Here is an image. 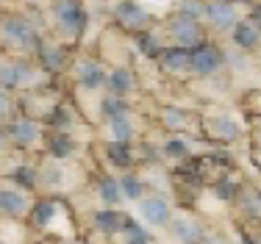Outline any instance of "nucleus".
<instances>
[{"label": "nucleus", "mask_w": 261, "mask_h": 244, "mask_svg": "<svg viewBox=\"0 0 261 244\" xmlns=\"http://www.w3.org/2000/svg\"><path fill=\"white\" fill-rule=\"evenodd\" d=\"M42 31L25 11H6L0 17V50L14 56H34Z\"/></svg>", "instance_id": "obj_1"}, {"label": "nucleus", "mask_w": 261, "mask_h": 244, "mask_svg": "<svg viewBox=\"0 0 261 244\" xmlns=\"http://www.w3.org/2000/svg\"><path fill=\"white\" fill-rule=\"evenodd\" d=\"M53 25V36H59L67 45H75L84 39L86 28H89V9L84 0H53V6L47 9Z\"/></svg>", "instance_id": "obj_2"}, {"label": "nucleus", "mask_w": 261, "mask_h": 244, "mask_svg": "<svg viewBox=\"0 0 261 244\" xmlns=\"http://www.w3.org/2000/svg\"><path fill=\"white\" fill-rule=\"evenodd\" d=\"M45 78L47 75L34 61V56H14V53L0 56V86H6V89L31 92L45 86Z\"/></svg>", "instance_id": "obj_3"}, {"label": "nucleus", "mask_w": 261, "mask_h": 244, "mask_svg": "<svg viewBox=\"0 0 261 244\" xmlns=\"http://www.w3.org/2000/svg\"><path fill=\"white\" fill-rule=\"evenodd\" d=\"M200 136L208 142V145H217V147H228V145H236L242 136L247 133V128L239 122V117L228 114V111H211V114L200 117Z\"/></svg>", "instance_id": "obj_4"}, {"label": "nucleus", "mask_w": 261, "mask_h": 244, "mask_svg": "<svg viewBox=\"0 0 261 244\" xmlns=\"http://www.w3.org/2000/svg\"><path fill=\"white\" fill-rule=\"evenodd\" d=\"M6 130H9V139H11V150L17 153H34V150L45 147V125L39 120L28 114H17L11 122H6Z\"/></svg>", "instance_id": "obj_5"}, {"label": "nucleus", "mask_w": 261, "mask_h": 244, "mask_svg": "<svg viewBox=\"0 0 261 244\" xmlns=\"http://www.w3.org/2000/svg\"><path fill=\"white\" fill-rule=\"evenodd\" d=\"M34 61L42 67L45 75H59V72L70 70V64H72L70 45L61 42L59 36L42 34L39 42H36V47H34Z\"/></svg>", "instance_id": "obj_6"}, {"label": "nucleus", "mask_w": 261, "mask_h": 244, "mask_svg": "<svg viewBox=\"0 0 261 244\" xmlns=\"http://www.w3.org/2000/svg\"><path fill=\"white\" fill-rule=\"evenodd\" d=\"M111 20L122 31V34H142V31L153 28V14L139 3V0H114L111 3Z\"/></svg>", "instance_id": "obj_7"}, {"label": "nucleus", "mask_w": 261, "mask_h": 244, "mask_svg": "<svg viewBox=\"0 0 261 244\" xmlns=\"http://www.w3.org/2000/svg\"><path fill=\"white\" fill-rule=\"evenodd\" d=\"M164 34L170 39V45H181V47H197L200 42L208 39V28L197 20H189V17L181 14H170L164 20Z\"/></svg>", "instance_id": "obj_8"}, {"label": "nucleus", "mask_w": 261, "mask_h": 244, "mask_svg": "<svg viewBox=\"0 0 261 244\" xmlns=\"http://www.w3.org/2000/svg\"><path fill=\"white\" fill-rule=\"evenodd\" d=\"M70 75L75 80L78 89L84 92H103L106 89V78H109V67L95 56H78L70 64Z\"/></svg>", "instance_id": "obj_9"}, {"label": "nucleus", "mask_w": 261, "mask_h": 244, "mask_svg": "<svg viewBox=\"0 0 261 244\" xmlns=\"http://www.w3.org/2000/svg\"><path fill=\"white\" fill-rule=\"evenodd\" d=\"M225 64H228V53L217 45V42L206 39L197 47H192V78L208 80V78H214Z\"/></svg>", "instance_id": "obj_10"}, {"label": "nucleus", "mask_w": 261, "mask_h": 244, "mask_svg": "<svg viewBox=\"0 0 261 244\" xmlns=\"http://www.w3.org/2000/svg\"><path fill=\"white\" fill-rule=\"evenodd\" d=\"M31 205H34V192L20 189L11 180L0 183V216L3 220H28Z\"/></svg>", "instance_id": "obj_11"}, {"label": "nucleus", "mask_w": 261, "mask_h": 244, "mask_svg": "<svg viewBox=\"0 0 261 244\" xmlns=\"http://www.w3.org/2000/svg\"><path fill=\"white\" fill-rule=\"evenodd\" d=\"M156 64L161 75H167V78H192V50L167 42V47L159 53Z\"/></svg>", "instance_id": "obj_12"}, {"label": "nucleus", "mask_w": 261, "mask_h": 244, "mask_svg": "<svg viewBox=\"0 0 261 244\" xmlns=\"http://www.w3.org/2000/svg\"><path fill=\"white\" fill-rule=\"evenodd\" d=\"M167 230H170V236L178 244H203V241H206V236H208L206 225L197 220L195 214H186V211H181V214H172Z\"/></svg>", "instance_id": "obj_13"}, {"label": "nucleus", "mask_w": 261, "mask_h": 244, "mask_svg": "<svg viewBox=\"0 0 261 244\" xmlns=\"http://www.w3.org/2000/svg\"><path fill=\"white\" fill-rule=\"evenodd\" d=\"M136 205H139V216L150 225V228H167L172 220V214H175V211H172V203L164 195H159V192H147Z\"/></svg>", "instance_id": "obj_14"}, {"label": "nucleus", "mask_w": 261, "mask_h": 244, "mask_svg": "<svg viewBox=\"0 0 261 244\" xmlns=\"http://www.w3.org/2000/svg\"><path fill=\"white\" fill-rule=\"evenodd\" d=\"M64 203L53 195H45V197H34V205H31V214H28V222L34 230H53V222L64 214Z\"/></svg>", "instance_id": "obj_15"}, {"label": "nucleus", "mask_w": 261, "mask_h": 244, "mask_svg": "<svg viewBox=\"0 0 261 244\" xmlns=\"http://www.w3.org/2000/svg\"><path fill=\"white\" fill-rule=\"evenodd\" d=\"M233 208H236V216L253 228V225H261V189L258 186H250V183H242L239 186V195L233 200Z\"/></svg>", "instance_id": "obj_16"}, {"label": "nucleus", "mask_w": 261, "mask_h": 244, "mask_svg": "<svg viewBox=\"0 0 261 244\" xmlns=\"http://www.w3.org/2000/svg\"><path fill=\"white\" fill-rule=\"evenodd\" d=\"M239 20V6L225 3V0H208V11L203 25L208 28V34H231V28Z\"/></svg>", "instance_id": "obj_17"}, {"label": "nucleus", "mask_w": 261, "mask_h": 244, "mask_svg": "<svg viewBox=\"0 0 261 244\" xmlns=\"http://www.w3.org/2000/svg\"><path fill=\"white\" fill-rule=\"evenodd\" d=\"M103 158H106V164H109L114 172H128V170H136V167H139V155H136L134 142L109 139L103 145Z\"/></svg>", "instance_id": "obj_18"}, {"label": "nucleus", "mask_w": 261, "mask_h": 244, "mask_svg": "<svg viewBox=\"0 0 261 244\" xmlns=\"http://www.w3.org/2000/svg\"><path fill=\"white\" fill-rule=\"evenodd\" d=\"M159 122L167 133H186V130L200 125V120L195 117V111L184 109V105H164V109L159 111Z\"/></svg>", "instance_id": "obj_19"}, {"label": "nucleus", "mask_w": 261, "mask_h": 244, "mask_svg": "<svg viewBox=\"0 0 261 244\" xmlns=\"http://www.w3.org/2000/svg\"><path fill=\"white\" fill-rule=\"evenodd\" d=\"M125 225V214L117 211L114 205H100V208L92 211V230L106 236V239H117Z\"/></svg>", "instance_id": "obj_20"}, {"label": "nucleus", "mask_w": 261, "mask_h": 244, "mask_svg": "<svg viewBox=\"0 0 261 244\" xmlns=\"http://www.w3.org/2000/svg\"><path fill=\"white\" fill-rule=\"evenodd\" d=\"M136 89H139V80H136L134 67H128V64L109 67V78H106V92H111V95H120V97H130Z\"/></svg>", "instance_id": "obj_21"}, {"label": "nucleus", "mask_w": 261, "mask_h": 244, "mask_svg": "<svg viewBox=\"0 0 261 244\" xmlns=\"http://www.w3.org/2000/svg\"><path fill=\"white\" fill-rule=\"evenodd\" d=\"M81 150V145L75 142L72 133H64V130H45V153L50 158H59V161H70Z\"/></svg>", "instance_id": "obj_22"}, {"label": "nucleus", "mask_w": 261, "mask_h": 244, "mask_svg": "<svg viewBox=\"0 0 261 244\" xmlns=\"http://www.w3.org/2000/svg\"><path fill=\"white\" fill-rule=\"evenodd\" d=\"M231 42L239 50H245V53H256L261 47V31L258 25L250 20V17H239L236 25L231 28Z\"/></svg>", "instance_id": "obj_23"}, {"label": "nucleus", "mask_w": 261, "mask_h": 244, "mask_svg": "<svg viewBox=\"0 0 261 244\" xmlns=\"http://www.w3.org/2000/svg\"><path fill=\"white\" fill-rule=\"evenodd\" d=\"M78 122H81L78 111L72 109L70 103H64V100H59V103L50 109V114L42 120V125H45V128H50V130H64V133H72V130L78 128Z\"/></svg>", "instance_id": "obj_24"}, {"label": "nucleus", "mask_w": 261, "mask_h": 244, "mask_svg": "<svg viewBox=\"0 0 261 244\" xmlns=\"http://www.w3.org/2000/svg\"><path fill=\"white\" fill-rule=\"evenodd\" d=\"M67 186V161H59V158H50L39 167V189H47V192H61Z\"/></svg>", "instance_id": "obj_25"}, {"label": "nucleus", "mask_w": 261, "mask_h": 244, "mask_svg": "<svg viewBox=\"0 0 261 244\" xmlns=\"http://www.w3.org/2000/svg\"><path fill=\"white\" fill-rule=\"evenodd\" d=\"M159 147H161V158H164V161H172L175 167H178V164H184V161H189L192 155H195L192 145L184 139L181 133H170Z\"/></svg>", "instance_id": "obj_26"}, {"label": "nucleus", "mask_w": 261, "mask_h": 244, "mask_svg": "<svg viewBox=\"0 0 261 244\" xmlns=\"http://www.w3.org/2000/svg\"><path fill=\"white\" fill-rule=\"evenodd\" d=\"M134 47L139 50V56H145V59L156 61L159 53L167 47V42H164V36H161L156 28H147V31H142V34L134 36Z\"/></svg>", "instance_id": "obj_27"}, {"label": "nucleus", "mask_w": 261, "mask_h": 244, "mask_svg": "<svg viewBox=\"0 0 261 244\" xmlns=\"http://www.w3.org/2000/svg\"><path fill=\"white\" fill-rule=\"evenodd\" d=\"M95 195L97 200H100L103 205H120L122 200V189H120V178H114V175H97V180H95Z\"/></svg>", "instance_id": "obj_28"}, {"label": "nucleus", "mask_w": 261, "mask_h": 244, "mask_svg": "<svg viewBox=\"0 0 261 244\" xmlns=\"http://www.w3.org/2000/svg\"><path fill=\"white\" fill-rule=\"evenodd\" d=\"M130 100L128 97H120V95H111V92H106L100 95L97 100V117L106 122V120H114V117H122V114H130Z\"/></svg>", "instance_id": "obj_29"}, {"label": "nucleus", "mask_w": 261, "mask_h": 244, "mask_svg": "<svg viewBox=\"0 0 261 244\" xmlns=\"http://www.w3.org/2000/svg\"><path fill=\"white\" fill-rule=\"evenodd\" d=\"M239 186H242V180L236 178L233 172H228V175H217V178L208 183V192L220 200V203L231 205L233 200H236V195H239Z\"/></svg>", "instance_id": "obj_30"}, {"label": "nucleus", "mask_w": 261, "mask_h": 244, "mask_svg": "<svg viewBox=\"0 0 261 244\" xmlns=\"http://www.w3.org/2000/svg\"><path fill=\"white\" fill-rule=\"evenodd\" d=\"M106 128H109V139H117V142H136V136H139V128L134 122V111L114 117V120H106Z\"/></svg>", "instance_id": "obj_31"}, {"label": "nucleus", "mask_w": 261, "mask_h": 244, "mask_svg": "<svg viewBox=\"0 0 261 244\" xmlns=\"http://www.w3.org/2000/svg\"><path fill=\"white\" fill-rule=\"evenodd\" d=\"M120 189H122V197L130 200V203H139V200L147 195V183L136 170H128V172L120 175Z\"/></svg>", "instance_id": "obj_32"}, {"label": "nucleus", "mask_w": 261, "mask_h": 244, "mask_svg": "<svg viewBox=\"0 0 261 244\" xmlns=\"http://www.w3.org/2000/svg\"><path fill=\"white\" fill-rule=\"evenodd\" d=\"M117 239H120V244H153L150 233H147V230L128 214H125V225H122V230H120Z\"/></svg>", "instance_id": "obj_33"}, {"label": "nucleus", "mask_w": 261, "mask_h": 244, "mask_svg": "<svg viewBox=\"0 0 261 244\" xmlns=\"http://www.w3.org/2000/svg\"><path fill=\"white\" fill-rule=\"evenodd\" d=\"M206 11H208V0H175V11L172 14H181V17H189V20L203 22L206 20Z\"/></svg>", "instance_id": "obj_34"}, {"label": "nucleus", "mask_w": 261, "mask_h": 244, "mask_svg": "<svg viewBox=\"0 0 261 244\" xmlns=\"http://www.w3.org/2000/svg\"><path fill=\"white\" fill-rule=\"evenodd\" d=\"M17 114H20V97H17V92L0 86V125L11 122Z\"/></svg>", "instance_id": "obj_35"}, {"label": "nucleus", "mask_w": 261, "mask_h": 244, "mask_svg": "<svg viewBox=\"0 0 261 244\" xmlns=\"http://www.w3.org/2000/svg\"><path fill=\"white\" fill-rule=\"evenodd\" d=\"M247 139H250V147L261 150V117L258 114L250 120V125H247Z\"/></svg>", "instance_id": "obj_36"}, {"label": "nucleus", "mask_w": 261, "mask_h": 244, "mask_svg": "<svg viewBox=\"0 0 261 244\" xmlns=\"http://www.w3.org/2000/svg\"><path fill=\"white\" fill-rule=\"evenodd\" d=\"M11 150V139H9V130H6V125H0V155L9 153Z\"/></svg>", "instance_id": "obj_37"}, {"label": "nucleus", "mask_w": 261, "mask_h": 244, "mask_svg": "<svg viewBox=\"0 0 261 244\" xmlns=\"http://www.w3.org/2000/svg\"><path fill=\"white\" fill-rule=\"evenodd\" d=\"M247 17H250V20L258 25V31H261V0H256V3H250V14H247Z\"/></svg>", "instance_id": "obj_38"}, {"label": "nucleus", "mask_w": 261, "mask_h": 244, "mask_svg": "<svg viewBox=\"0 0 261 244\" xmlns=\"http://www.w3.org/2000/svg\"><path fill=\"white\" fill-rule=\"evenodd\" d=\"M203 244H231V239H228V236H222V233H208Z\"/></svg>", "instance_id": "obj_39"}, {"label": "nucleus", "mask_w": 261, "mask_h": 244, "mask_svg": "<svg viewBox=\"0 0 261 244\" xmlns=\"http://www.w3.org/2000/svg\"><path fill=\"white\" fill-rule=\"evenodd\" d=\"M253 164L261 170V150H256V147H253Z\"/></svg>", "instance_id": "obj_40"}, {"label": "nucleus", "mask_w": 261, "mask_h": 244, "mask_svg": "<svg viewBox=\"0 0 261 244\" xmlns=\"http://www.w3.org/2000/svg\"><path fill=\"white\" fill-rule=\"evenodd\" d=\"M225 3H236V6H239V3H253V0H225Z\"/></svg>", "instance_id": "obj_41"}, {"label": "nucleus", "mask_w": 261, "mask_h": 244, "mask_svg": "<svg viewBox=\"0 0 261 244\" xmlns=\"http://www.w3.org/2000/svg\"><path fill=\"white\" fill-rule=\"evenodd\" d=\"M67 244H84V241H81V239H78V241H67Z\"/></svg>", "instance_id": "obj_42"}, {"label": "nucleus", "mask_w": 261, "mask_h": 244, "mask_svg": "<svg viewBox=\"0 0 261 244\" xmlns=\"http://www.w3.org/2000/svg\"><path fill=\"white\" fill-rule=\"evenodd\" d=\"M258 97H261V92H258ZM258 117H261V111H258Z\"/></svg>", "instance_id": "obj_43"}]
</instances>
